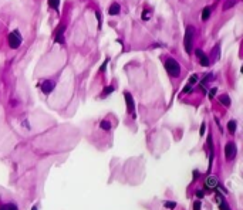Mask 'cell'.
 <instances>
[{
    "instance_id": "6da1fadb",
    "label": "cell",
    "mask_w": 243,
    "mask_h": 210,
    "mask_svg": "<svg viewBox=\"0 0 243 210\" xmlns=\"http://www.w3.org/2000/svg\"><path fill=\"white\" fill-rule=\"evenodd\" d=\"M193 36H195V27L193 26H188L186 27V33H185V40H183V46L188 54L192 53L193 48Z\"/></svg>"
},
{
    "instance_id": "7a4b0ae2",
    "label": "cell",
    "mask_w": 243,
    "mask_h": 210,
    "mask_svg": "<svg viewBox=\"0 0 243 210\" xmlns=\"http://www.w3.org/2000/svg\"><path fill=\"white\" fill-rule=\"evenodd\" d=\"M165 70L168 71V74L171 77H178L181 74V67H179L178 61H175L173 58H168L165 61Z\"/></svg>"
},
{
    "instance_id": "3957f363",
    "label": "cell",
    "mask_w": 243,
    "mask_h": 210,
    "mask_svg": "<svg viewBox=\"0 0 243 210\" xmlns=\"http://www.w3.org/2000/svg\"><path fill=\"white\" fill-rule=\"evenodd\" d=\"M7 41H9V46H10V48H13V50H16V48H19L21 44V36L19 31H11L10 34H9V37H7Z\"/></svg>"
},
{
    "instance_id": "277c9868",
    "label": "cell",
    "mask_w": 243,
    "mask_h": 210,
    "mask_svg": "<svg viewBox=\"0 0 243 210\" xmlns=\"http://www.w3.org/2000/svg\"><path fill=\"white\" fill-rule=\"evenodd\" d=\"M203 186H205L206 190H215L218 187V179L215 176H208L205 180H203Z\"/></svg>"
},
{
    "instance_id": "5b68a950",
    "label": "cell",
    "mask_w": 243,
    "mask_h": 210,
    "mask_svg": "<svg viewBox=\"0 0 243 210\" xmlns=\"http://www.w3.org/2000/svg\"><path fill=\"white\" fill-rule=\"evenodd\" d=\"M225 155H226V159L227 160L233 159V158L236 156V146H235V144H233V142H229V144L225 146Z\"/></svg>"
},
{
    "instance_id": "8992f818",
    "label": "cell",
    "mask_w": 243,
    "mask_h": 210,
    "mask_svg": "<svg viewBox=\"0 0 243 210\" xmlns=\"http://www.w3.org/2000/svg\"><path fill=\"white\" fill-rule=\"evenodd\" d=\"M196 56H198V58H199V63H200L202 67L209 65V58H208V56H206L202 50H196Z\"/></svg>"
},
{
    "instance_id": "52a82bcc",
    "label": "cell",
    "mask_w": 243,
    "mask_h": 210,
    "mask_svg": "<svg viewBox=\"0 0 243 210\" xmlns=\"http://www.w3.org/2000/svg\"><path fill=\"white\" fill-rule=\"evenodd\" d=\"M125 101H127V108H128V112L134 115V101H132V97L129 92H125L124 94Z\"/></svg>"
},
{
    "instance_id": "ba28073f",
    "label": "cell",
    "mask_w": 243,
    "mask_h": 210,
    "mask_svg": "<svg viewBox=\"0 0 243 210\" xmlns=\"http://www.w3.org/2000/svg\"><path fill=\"white\" fill-rule=\"evenodd\" d=\"M54 88V83L53 81H44L43 85H41V90H43L44 94H50Z\"/></svg>"
},
{
    "instance_id": "9c48e42d",
    "label": "cell",
    "mask_w": 243,
    "mask_h": 210,
    "mask_svg": "<svg viewBox=\"0 0 243 210\" xmlns=\"http://www.w3.org/2000/svg\"><path fill=\"white\" fill-rule=\"evenodd\" d=\"M0 210H19V207L13 202H7V203H0Z\"/></svg>"
},
{
    "instance_id": "30bf717a",
    "label": "cell",
    "mask_w": 243,
    "mask_h": 210,
    "mask_svg": "<svg viewBox=\"0 0 243 210\" xmlns=\"http://www.w3.org/2000/svg\"><path fill=\"white\" fill-rule=\"evenodd\" d=\"M108 13L111 14V16H115V14H118V13H119V4H117V3L111 4V7H110Z\"/></svg>"
},
{
    "instance_id": "8fae6325",
    "label": "cell",
    "mask_w": 243,
    "mask_h": 210,
    "mask_svg": "<svg viewBox=\"0 0 243 210\" xmlns=\"http://www.w3.org/2000/svg\"><path fill=\"white\" fill-rule=\"evenodd\" d=\"M209 16H210V7H205L203 11H202V20L206 21L208 19H209Z\"/></svg>"
},
{
    "instance_id": "7c38bea8",
    "label": "cell",
    "mask_w": 243,
    "mask_h": 210,
    "mask_svg": "<svg viewBox=\"0 0 243 210\" xmlns=\"http://www.w3.org/2000/svg\"><path fill=\"white\" fill-rule=\"evenodd\" d=\"M219 100H220V102H222L225 107H229V105H230V100H229L227 95H220Z\"/></svg>"
},
{
    "instance_id": "4fadbf2b",
    "label": "cell",
    "mask_w": 243,
    "mask_h": 210,
    "mask_svg": "<svg viewBox=\"0 0 243 210\" xmlns=\"http://www.w3.org/2000/svg\"><path fill=\"white\" fill-rule=\"evenodd\" d=\"M227 129H229L230 133L235 132V131H236V122H235V121H230V122L227 123Z\"/></svg>"
},
{
    "instance_id": "5bb4252c",
    "label": "cell",
    "mask_w": 243,
    "mask_h": 210,
    "mask_svg": "<svg viewBox=\"0 0 243 210\" xmlns=\"http://www.w3.org/2000/svg\"><path fill=\"white\" fill-rule=\"evenodd\" d=\"M58 2H60V0H48V6H51L54 10H57L58 9Z\"/></svg>"
},
{
    "instance_id": "9a60e30c",
    "label": "cell",
    "mask_w": 243,
    "mask_h": 210,
    "mask_svg": "<svg viewBox=\"0 0 243 210\" xmlns=\"http://www.w3.org/2000/svg\"><path fill=\"white\" fill-rule=\"evenodd\" d=\"M101 128L104 131H110V129H111V123L108 122V121H102V122H101Z\"/></svg>"
},
{
    "instance_id": "2e32d148",
    "label": "cell",
    "mask_w": 243,
    "mask_h": 210,
    "mask_svg": "<svg viewBox=\"0 0 243 210\" xmlns=\"http://www.w3.org/2000/svg\"><path fill=\"white\" fill-rule=\"evenodd\" d=\"M195 83H198V74H193L192 77L189 78V84L192 85V84H195Z\"/></svg>"
},
{
    "instance_id": "e0dca14e",
    "label": "cell",
    "mask_w": 243,
    "mask_h": 210,
    "mask_svg": "<svg viewBox=\"0 0 243 210\" xmlns=\"http://www.w3.org/2000/svg\"><path fill=\"white\" fill-rule=\"evenodd\" d=\"M200 206H202L200 200H196V202H193V210H200Z\"/></svg>"
},
{
    "instance_id": "ac0fdd59",
    "label": "cell",
    "mask_w": 243,
    "mask_h": 210,
    "mask_svg": "<svg viewBox=\"0 0 243 210\" xmlns=\"http://www.w3.org/2000/svg\"><path fill=\"white\" fill-rule=\"evenodd\" d=\"M164 206H165V207H168V209H175V206H176V204L173 203V202H165V203H164Z\"/></svg>"
},
{
    "instance_id": "d6986e66",
    "label": "cell",
    "mask_w": 243,
    "mask_h": 210,
    "mask_svg": "<svg viewBox=\"0 0 243 210\" xmlns=\"http://www.w3.org/2000/svg\"><path fill=\"white\" fill-rule=\"evenodd\" d=\"M235 3H236V0H229V2H227V3L225 4V10H227L229 7H232Z\"/></svg>"
},
{
    "instance_id": "ffe728a7",
    "label": "cell",
    "mask_w": 243,
    "mask_h": 210,
    "mask_svg": "<svg viewBox=\"0 0 243 210\" xmlns=\"http://www.w3.org/2000/svg\"><path fill=\"white\" fill-rule=\"evenodd\" d=\"M203 196H205V193H203L202 190H198V192H196V197H199V199H202Z\"/></svg>"
},
{
    "instance_id": "44dd1931",
    "label": "cell",
    "mask_w": 243,
    "mask_h": 210,
    "mask_svg": "<svg viewBox=\"0 0 243 210\" xmlns=\"http://www.w3.org/2000/svg\"><path fill=\"white\" fill-rule=\"evenodd\" d=\"M191 90H192V87H191V84H189V85H186V87L183 88V92H191Z\"/></svg>"
},
{
    "instance_id": "7402d4cb",
    "label": "cell",
    "mask_w": 243,
    "mask_h": 210,
    "mask_svg": "<svg viewBox=\"0 0 243 210\" xmlns=\"http://www.w3.org/2000/svg\"><path fill=\"white\" fill-rule=\"evenodd\" d=\"M216 94V88H212L210 90V92H209V98H213V95Z\"/></svg>"
},
{
    "instance_id": "603a6c76",
    "label": "cell",
    "mask_w": 243,
    "mask_h": 210,
    "mask_svg": "<svg viewBox=\"0 0 243 210\" xmlns=\"http://www.w3.org/2000/svg\"><path fill=\"white\" fill-rule=\"evenodd\" d=\"M112 91V87H108V88H105V91H104V95L105 94H110Z\"/></svg>"
},
{
    "instance_id": "cb8c5ba5",
    "label": "cell",
    "mask_w": 243,
    "mask_h": 210,
    "mask_svg": "<svg viewBox=\"0 0 243 210\" xmlns=\"http://www.w3.org/2000/svg\"><path fill=\"white\" fill-rule=\"evenodd\" d=\"M205 133V123H202V127H200V135Z\"/></svg>"
},
{
    "instance_id": "d4e9b609",
    "label": "cell",
    "mask_w": 243,
    "mask_h": 210,
    "mask_svg": "<svg viewBox=\"0 0 243 210\" xmlns=\"http://www.w3.org/2000/svg\"><path fill=\"white\" fill-rule=\"evenodd\" d=\"M146 19H148V11H144V20H146Z\"/></svg>"
},
{
    "instance_id": "484cf974",
    "label": "cell",
    "mask_w": 243,
    "mask_h": 210,
    "mask_svg": "<svg viewBox=\"0 0 243 210\" xmlns=\"http://www.w3.org/2000/svg\"><path fill=\"white\" fill-rule=\"evenodd\" d=\"M107 61H108V60H107ZM107 61H105V63L102 64V67H101V71H104V70H105V67H107Z\"/></svg>"
}]
</instances>
